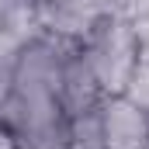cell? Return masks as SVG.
I'll return each mask as SVG.
<instances>
[{"label": "cell", "instance_id": "obj_1", "mask_svg": "<svg viewBox=\"0 0 149 149\" xmlns=\"http://www.w3.org/2000/svg\"><path fill=\"white\" fill-rule=\"evenodd\" d=\"M80 52L87 56L90 70L97 76L104 94H125L128 80L142 59V31L132 14L111 10L104 14L87 35L76 42Z\"/></svg>", "mask_w": 149, "mask_h": 149}, {"label": "cell", "instance_id": "obj_2", "mask_svg": "<svg viewBox=\"0 0 149 149\" xmlns=\"http://www.w3.org/2000/svg\"><path fill=\"white\" fill-rule=\"evenodd\" d=\"M101 149H149V111L125 94H108L97 104Z\"/></svg>", "mask_w": 149, "mask_h": 149}, {"label": "cell", "instance_id": "obj_3", "mask_svg": "<svg viewBox=\"0 0 149 149\" xmlns=\"http://www.w3.org/2000/svg\"><path fill=\"white\" fill-rule=\"evenodd\" d=\"M108 94L101 90L97 76L90 70L87 56L80 52V45H70L66 59H63V76H59V101L66 114H80V111H90L104 101Z\"/></svg>", "mask_w": 149, "mask_h": 149}, {"label": "cell", "instance_id": "obj_4", "mask_svg": "<svg viewBox=\"0 0 149 149\" xmlns=\"http://www.w3.org/2000/svg\"><path fill=\"white\" fill-rule=\"evenodd\" d=\"M125 97H132L139 108L149 111V49H142V59H139L132 80H128V87H125Z\"/></svg>", "mask_w": 149, "mask_h": 149}, {"label": "cell", "instance_id": "obj_5", "mask_svg": "<svg viewBox=\"0 0 149 149\" xmlns=\"http://www.w3.org/2000/svg\"><path fill=\"white\" fill-rule=\"evenodd\" d=\"M0 149H14V139H10V132L0 125Z\"/></svg>", "mask_w": 149, "mask_h": 149}]
</instances>
